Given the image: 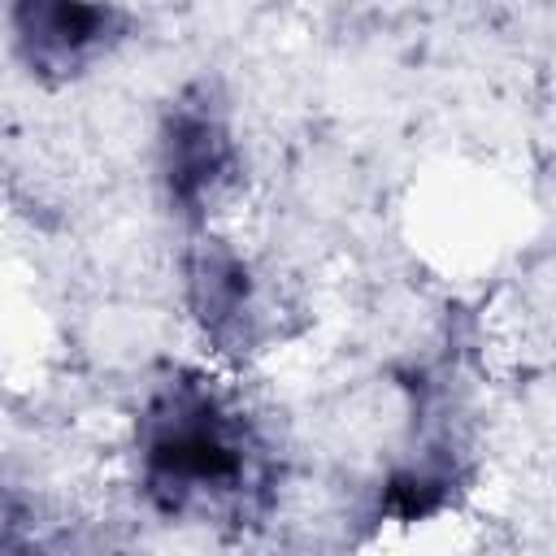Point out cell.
Returning <instances> with one entry per match:
<instances>
[{
	"instance_id": "1",
	"label": "cell",
	"mask_w": 556,
	"mask_h": 556,
	"mask_svg": "<svg viewBox=\"0 0 556 556\" xmlns=\"http://www.w3.org/2000/svg\"><path fill=\"white\" fill-rule=\"evenodd\" d=\"M130 486L148 517L243 539L282 508L287 456L226 369L161 361L139 382L126 430Z\"/></svg>"
},
{
	"instance_id": "2",
	"label": "cell",
	"mask_w": 556,
	"mask_h": 556,
	"mask_svg": "<svg viewBox=\"0 0 556 556\" xmlns=\"http://www.w3.org/2000/svg\"><path fill=\"white\" fill-rule=\"evenodd\" d=\"M178 304L222 369H248L295 334V304L226 226L191 230L178 248Z\"/></svg>"
},
{
	"instance_id": "3",
	"label": "cell",
	"mask_w": 556,
	"mask_h": 556,
	"mask_svg": "<svg viewBox=\"0 0 556 556\" xmlns=\"http://www.w3.org/2000/svg\"><path fill=\"white\" fill-rule=\"evenodd\" d=\"M152 182L182 235L226 226L248 187V156L230 100L213 78L182 83L152 130Z\"/></svg>"
},
{
	"instance_id": "4",
	"label": "cell",
	"mask_w": 556,
	"mask_h": 556,
	"mask_svg": "<svg viewBox=\"0 0 556 556\" xmlns=\"http://www.w3.org/2000/svg\"><path fill=\"white\" fill-rule=\"evenodd\" d=\"M139 30L122 0H9L4 35L13 65L43 91L104 70Z\"/></svg>"
}]
</instances>
